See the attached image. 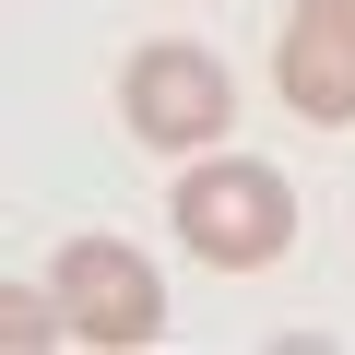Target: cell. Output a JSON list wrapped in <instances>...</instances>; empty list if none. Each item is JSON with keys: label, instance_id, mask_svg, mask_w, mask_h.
<instances>
[{"label": "cell", "instance_id": "cell-1", "mask_svg": "<svg viewBox=\"0 0 355 355\" xmlns=\"http://www.w3.org/2000/svg\"><path fill=\"white\" fill-rule=\"evenodd\" d=\"M166 225L190 237V261H214V272H272L296 249V178L272 154H237V142L190 154L178 190H166Z\"/></svg>", "mask_w": 355, "mask_h": 355}, {"label": "cell", "instance_id": "cell-2", "mask_svg": "<svg viewBox=\"0 0 355 355\" xmlns=\"http://www.w3.org/2000/svg\"><path fill=\"white\" fill-rule=\"evenodd\" d=\"M119 119H130V142H154V154H214V142L237 130V71H225L214 48H190V36H154V48H130V71H119Z\"/></svg>", "mask_w": 355, "mask_h": 355}, {"label": "cell", "instance_id": "cell-3", "mask_svg": "<svg viewBox=\"0 0 355 355\" xmlns=\"http://www.w3.org/2000/svg\"><path fill=\"white\" fill-rule=\"evenodd\" d=\"M60 308H71V343H107V355H142L166 343V272L130 249V237H71L48 261Z\"/></svg>", "mask_w": 355, "mask_h": 355}, {"label": "cell", "instance_id": "cell-4", "mask_svg": "<svg viewBox=\"0 0 355 355\" xmlns=\"http://www.w3.org/2000/svg\"><path fill=\"white\" fill-rule=\"evenodd\" d=\"M272 83H284V107H296L308 130H355V36L284 12V36H272Z\"/></svg>", "mask_w": 355, "mask_h": 355}, {"label": "cell", "instance_id": "cell-5", "mask_svg": "<svg viewBox=\"0 0 355 355\" xmlns=\"http://www.w3.org/2000/svg\"><path fill=\"white\" fill-rule=\"evenodd\" d=\"M0 343H12V355H36V343H71V308H60V284H0Z\"/></svg>", "mask_w": 355, "mask_h": 355}, {"label": "cell", "instance_id": "cell-6", "mask_svg": "<svg viewBox=\"0 0 355 355\" xmlns=\"http://www.w3.org/2000/svg\"><path fill=\"white\" fill-rule=\"evenodd\" d=\"M284 12H308V24H331V36H355V0H284Z\"/></svg>", "mask_w": 355, "mask_h": 355}]
</instances>
